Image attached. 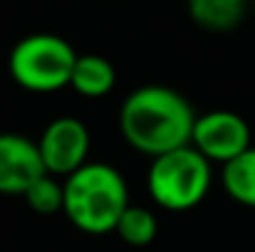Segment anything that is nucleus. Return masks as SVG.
I'll return each instance as SVG.
<instances>
[{
	"label": "nucleus",
	"mask_w": 255,
	"mask_h": 252,
	"mask_svg": "<svg viewBox=\"0 0 255 252\" xmlns=\"http://www.w3.org/2000/svg\"><path fill=\"white\" fill-rule=\"evenodd\" d=\"M27 200V205L40 213V215H55L62 210L65 205V188H62V180H57L55 175H42L37 178L22 195Z\"/></svg>",
	"instance_id": "12"
},
{
	"label": "nucleus",
	"mask_w": 255,
	"mask_h": 252,
	"mask_svg": "<svg viewBox=\"0 0 255 252\" xmlns=\"http://www.w3.org/2000/svg\"><path fill=\"white\" fill-rule=\"evenodd\" d=\"M146 185L154 203L164 210H191L211 188V161L193 146H181L151 161Z\"/></svg>",
	"instance_id": "4"
},
{
	"label": "nucleus",
	"mask_w": 255,
	"mask_h": 252,
	"mask_svg": "<svg viewBox=\"0 0 255 252\" xmlns=\"http://www.w3.org/2000/svg\"><path fill=\"white\" fill-rule=\"evenodd\" d=\"M114 82H117V72H114V67L107 57H102V55H77L72 80H70V86L77 94L97 99V96L109 94Z\"/></svg>",
	"instance_id": "8"
},
{
	"label": "nucleus",
	"mask_w": 255,
	"mask_h": 252,
	"mask_svg": "<svg viewBox=\"0 0 255 252\" xmlns=\"http://www.w3.org/2000/svg\"><path fill=\"white\" fill-rule=\"evenodd\" d=\"M114 233L127 243V245H134V248H144L149 245L156 233H159V220L151 210L146 208H139V205H129L124 210V215L119 218Z\"/></svg>",
	"instance_id": "11"
},
{
	"label": "nucleus",
	"mask_w": 255,
	"mask_h": 252,
	"mask_svg": "<svg viewBox=\"0 0 255 252\" xmlns=\"http://www.w3.org/2000/svg\"><path fill=\"white\" fill-rule=\"evenodd\" d=\"M37 149H40L45 170L50 175L67 178L87 164L89 131L75 116H57L45 126L37 141Z\"/></svg>",
	"instance_id": "6"
},
{
	"label": "nucleus",
	"mask_w": 255,
	"mask_h": 252,
	"mask_svg": "<svg viewBox=\"0 0 255 252\" xmlns=\"http://www.w3.org/2000/svg\"><path fill=\"white\" fill-rule=\"evenodd\" d=\"M223 188L226 193L248 208H255V149L251 146L238 159L223 166Z\"/></svg>",
	"instance_id": "10"
},
{
	"label": "nucleus",
	"mask_w": 255,
	"mask_h": 252,
	"mask_svg": "<svg viewBox=\"0 0 255 252\" xmlns=\"http://www.w3.org/2000/svg\"><path fill=\"white\" fill-rule=\"evenodd\" d=\"M47 175L37 141L22 134H0V193L25 195V190Z\"/></svg>",
	"instance_id": "7"
},
{
	"label": "nucleus",
	"mask_w": 255,
	"mask_h": 252,
	"mask_svg": "<svg viewBox=\"0 0 255 252\" xmlns=\"http://www.w3.org/2000/svg\"><path fill=\"white\" fill-rule=\"evenodd\" d=\"M191 146L211 164H228L251 149V126L236 111H208L196 116Z\"/></svg>",
	"instance_id": "5"
},
{
	"label": "nucleus",
	"mask_w": 255,
	"mask_h": 252,
	"mask_svg": "<svg viewBox=\"0 0 255 252\" xmlns=\"http://www.w3.org/2000/svg\"><path fill=\"white\" fill-rule=\"evenodd\" d=\"M77 52L72 45L50 32H37L22 37L7 60L10 77L27 91H57L70 86Z\"/></svg>",
	"instance_id": "3"
},
{
	"label": "nucleus",
	"mask_w": 255,
	"mask_h": 252,
	"mask_svg": "<svg viewBox=\"0 0 255 252\" xmlns=\"http://www.w3.org/2000/svg\"><path fill=\"white\" fill-rule=\"evenodd\" d=\"M67 220L89 235L112 233L129 208L124 175L109 164H85L62 180Z\"/></svg>",
	"instance_id": "2"
},
{
	"label": "nucleus",
	"mask_w": 255,
	"mask_h": 252,
	"mask_svg": "<svg viewBox=\"0 0 255 252\" xmlns=\"http://www.w3.org/2000/svg\"><path fill=\"white\" fill-rule=\"evenodd\" d=\"M196 111L183 94L169 86L149 84L134 89L119 109V129L129 146L156 159L191 146Z\"/></svg>",
	"instance_id": "1"
},
{
	"label": "nucleus",
	"mask_w": 255,
	"mask_h": 252,
	"mask_svg": "<svg viewBox=\"0 0 255 252\" xmlns=\"http://www.w3.org/2000/svg\"><path fill=\"white\" fill-rule=\"evenodd\" d=\"M248 0H188V15L211 32H228L246 17Z\"/></svg>",
	"instance_id": "9"
},
{
	"label": "nucleus",
	"mask_w": 255,
	"mask_h": 252,
	"mask_svg": "<svg viewBox=\"0 0 255 252\" xmlns=\"http://www.w3.org/2000/svg\"><path fill=\"white\" fill-rule=\"evenodd\" d=\"M253 7H255V0H253Z\"/></svg>",
	"instance_id": "13"
}]
</instances>
